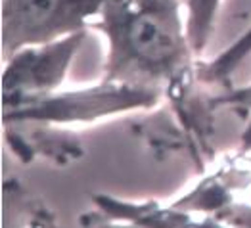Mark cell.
<instances>
[{"label": "cell", "instance_id": "1", "mask_svg": "<svg viewBox=\"0 0 251 228\" xmlns=\"http://www.w3.org/2000/svg\"><path fill=\"white\" fill-rule=\"evenodd\" d=\"M182 6V0H105L92 23L107 44L104 79L150 86L186 107L201 81Z\"/></svg>", "mask_w": 251, "mask_h": 228}, {"label": "cell", "instance_id": "2", "mask_svg": "<svg viewBox=\"0 0 251 228\" xmlns=\"http://www.w3.org/2000/svg\"><path fill=\"white\" fill-rule=\"evenodd\" d=\"M165 98L159 90L132 83L102 79L73 90H54L39 98L2 105L6 127L20 125H75L150 109Z\"/></svg>", "mask_w": 251, "mask_h": 228}, {"label": "cell", "instance_id": "3", "mask_svg": "<svg viewBox=\"0 0 251 228\" xmlns=\"http://www.w3.org/2000/svg\"><path fill=\"white\" fill-rule=\"evenodd\" d=\"M105 0H2V56L58 41L98 20Z\"/></svg>", "mask_w": 251, "mask_h": 228}, {"label": "cell", "instance_id": "4", "mask_svg": "<svg viewBox=\"0 0 251 228\" xmlns=\"http://www.w3.org/2000/svg\"><path fill=\"white\" fill-rule=\"evenodd\" d=\"M84 42V31L58 41L23 46L4 58L2 105H12L62 88Z\"/></svg>", "mask_w": 251, "mask_h": 228}, {"label": "cell", "instance_id": "5", "mask_svg": "<svg viewBox=\"0 0 251 228\" xmlns=\"http://www.w3.org/2000/svg\"><path fill=\"white\" fill-rule=\"evenodd\" d=\"M96 203L105 217L130 223L136 228H236L226 227L207 211L182 207L178 203L159 205L153 202H125L111 196H98Z\"/></svg>", "mask_w": 251, "mask_h": 228}, {"label": "cell", "instance_id": "6", "mask_svg": "<svg viewBox=\"0 0 251 228\" xmlns=\"http://www.w3.org/2000/svg\"><path fill=\"white\" fill-rule=\"evenodd\" d=\"M248 56H251V25L246 29L244 35H240L217 58H213L205 63H200L198 77L201 83L207 84L225 83L226 79H230L232 73L244 63Z\"/></svg>", "mask_w": 251, "mask_h": 228}, {"label": "cell", "instance_id": "7", "mask_svg": "<svg viewBox=\"0 0 251 228\" xmlns=\"http://www.w3.org/2000/svg\"><path fill=\"white\" fill-rule=\"evenodd\" d=\"M223 0H182L186 6V29L196 56L200 58L209 44L215 27V18L219 14Z\"/></svg>", "mask_w": 251, "mask_h": 228}, {"label": "cell", "instance_id": "8", "mask_svg": "<svg viewBox=\"0 0 251 228\" xmlns=\"http://www.w3.org/2000/svg\"><path fill=\"white\" fill-rule=\"evenodd\" d=\"M213 102L215 105L236 109L238 113H242L246 117V127H244V132L240 138V148H242V152H251V84L228 90V92L221 94L219 98H215Z\"/></svg>", "mask_w": 251, "mask_h": 228}]
</instances>
